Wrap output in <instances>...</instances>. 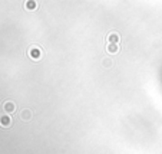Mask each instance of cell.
Wrapping results in <instances>:
<instances>
[{
	"mask_svg": "<svg viewBox=\"0 0 162 154\" xmlns=\"http://www.w3.org/2000/svg\"><path fill=\"white\" fill-rule=\"evenodd\" d=\"M3 108H4V111H6L7 114H13V112L16 111V105H15V102H12V101H6L4 105H3Z\"/></svg>",
	"mask_w": 162,
	"mask_h": 154,
	"instance_id": "obj_1",
	"label": "cell"
},
{
	"mask_svg": "<svg viewBox=\"0 0 162 154\" xmlns=\"http://www.w3.org/2000/svg\"><path fill=\"white\" fill-rule=\"evenodd\" d=\"M30 56H32V58H34V56L37 58V56H39V52H37V51H32V52H30Z\"/></svg>",
	"mask_w": 162,
	"mask_h": 154,
	"instance_id": "obj_7",
	"label": "cell"
},
{
	"mask_svg": "<svg viewBox=\"0 0 162 154\" xmlns=\"http://www.w3.org/2000/svg\"><path fill=\"white\" fill-rule=\"evenodd\" d=\"M26 7H27V9L36 7V1H34V0H27V1H26Z\"/></svg>",
	"mask_w": 162,
	"mask_h": 154,
	"instance_id": "obj_6",
	"label": "cell"
},
{
	"mask_svg": "<svg viewBox=\"0 0 162 154\" xmlns=\"http://www.w3.org/2000/svg\"><path fill=\"white\" fill-rule=\"evenodd\" d=\"M108 51L111 52V53H115V52H118V46L114 45V43H109L108 45Z\"/></svg>",
	"mask_w": 162,
	"mask_h": 154,
	"instance_id": "obj_5",
	"label": "cell"
},
{
	"mask_svg": "<svg viewBox=\"0 0 162 154\" xmlns=\"http://www.w3.org/2000/svg\"><path fill=\"white\" fill-rule=\"evenodd\" d=\"M116 43V42H119V35L118 33H111L109 35V43Z\"/></svg>",
	"mask_w": 162,
	"mask_h": 154,
	"instance_id": "obj_4",
	"label": "cell"
},
{
	"mask_svg": "<svg viewBox=\"0 0 162 154\" xmlns=\"http://www.w3.org/2000/svg\"><path fill=\"white\" fill-rule=\"evenodd\" d=\"M0 125L4 127V128L10 127L12 125V118L9 115H0Z\"/></svg>",
	"mask_w": 162,
	"mask_h": 154,
	"instance_id": "obj_2",
	"label": "cell"
},
{
	"mask_svg": "<svg viewBox=\"0 0 162 154\" xmlns=\"http://www.w3.org/2000/svg\"><path fill=\"white\" fill-rule=\"evenodd\" d=\"M22 118H23V120H30V118H32V112H30L29 109L22 111Z\"/></svg>",
	"mask_w": 162,
	"mask_h": 154,
	"instance_id": "obj_3",
	"label": "cell"
}]
</instances>
